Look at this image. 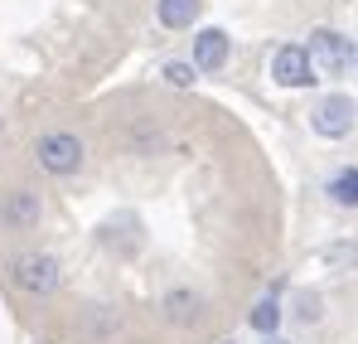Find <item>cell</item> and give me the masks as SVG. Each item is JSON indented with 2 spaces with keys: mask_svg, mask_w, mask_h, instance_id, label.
<instances>
[{
  "mask_svg": "<svg viewBox=\"0 0 358 344\" xmlns=\"http://www.w3.org/2000/svg\"><path fill=\"white\" fill-rule=\"evenodd\" d=\"M34 160H39V170L44 174H78L83 170V160H87V146H83V136H73V131H44L39 141H34Z\"/></svg>",
  "mask_w": 358,
  "mask_h": 344,
  "instance_id": "1",
  "label": "cell"
},
{
  "mask_svg": "<svg viewBox=\"0 0 358 344\" xmlns=\"http://www.w3.org/2000/svg\"><path fill=\"white\" fill-rule=\"evenodd\" d=\"M10 282L24 296H54L63 282V267H59V257H49V252H24V257L10 262Z\"/></svg>",
  "mask_w": 358,
  "mask_h": 344,
  "instance_id": "2",
  "label": "cell"
},
{
  "mask_svg": "<svg viewBox=\"0 0 358 344\" xmlns=\"http://www.w3.org/2000/svg\"><path fill=\"white\" fill-rule=\"evenodd\" d=\"M354 126H358V102L349 92H329L310 107V131L324 136V141H344Z\"/></svg>",
  "mask_w": 358,
  "mask_h": 344,
  "instance_id": "3",
  "label": "cell"
},
{
  "mask_svg": "<svg viewBox=\"0 0 358 344\" xmlns=\"http://www.w3.org/2000/svg\"><path fill=\"white\" fill-rule=\"evenodd\" d=\"M305 49H310V58H315L320 78H344L349 63H354V44H349L339 29H315Z\"/></svg>",
  "mask_w": 358,
  "mask_h": 344,
  "instance_id": "4",
  "label": "cell"
},
{
  "mask_svg": "<svg viewBox=\"0 0 358 344\" xmlns=\"http://www.w3.org/2000/svg\"><path fill=\"white\" fill-rule=\"evenodd\" d=\"M271 83H281V88H310V83H320V68H315L310 49L305 44H281L271 54Z\"/></svg>",
  "mask_w": 358,
  "mask_h": 344,
  "instance_id": "5",
  "label": "cell"
},
{
  "mask_svg": "<svg viewBox=\"0 0 358 344\" xmlns=\"http://www.w3.org/2000/svg\"><path fill=\"white\" fill-rule=\"evenodd\" d=\"M39 219H44V194L39 189H10L5 199H0V223L5 228H15V233H24V228H39Z\"/></svg>",
  "mask_w": 358,
  "mask_h": 344,
  "instance_id": "6",
  "label": "cell"
},
{
  "mask_svg": "<svg viewBox=\"0 0 358 344\" xmlns=\"http://www.w3.org/2000/svg\"><path fill=\"white\" fill-rule=\"evenodd\" d=\"M228 54H233V39L223 29H199L194 34V68L199 73H218L228 63Z\"/></svg>",
  "mask_w": 358,
  "mask_h": 344,
  "instance_id": "7",
  "label": "cell"
},
{
  "mask_svg": "<svg viewBox=\"0 0 358 344\" xmlns=\"http://www.w3.org/2000/svg\"><path fill=\"white\" fill-rule=\"evenodd\" d=\"M160 310H165V320H170V325H194V320L203 315V296H199V291H189V287H175V291H165Z\"/></svg>",
  "mask_w": 358,
  "mask_h": 344,
  "instance_id": "8",
  "label": "cell"
},
{
  "mask_svg": "<svg viewBox=\"0 0 358 344\" xmlns=\"http://www.w3.org/2000/svg\"><path fill=\"white\" fill-rule=\"evenodd\" d=\"M199 10H203V0H155V20L165 29H189L199 20Z\"/></svg>",
  "mask_w": 358,
  "mask_h": 344,
  "instance_id": "9",
  "label": "cell"
},
{
  "mask_svg": "<svg viewBox=\"0 0 358 344\" xmlns=\"http://www.w3.org/2000/svg\"><path fill=\"white\" fill-rule=\"evenodd\" d=\"M247 325H252L257 335H276V325H281V301H276V296H262V301L247 310Z\"/></svg>",
  "mask_w": 358,
  "mask_h": 344,
  "instance_id": "10",
  "label": "cell"
},
{
  "mask_svg": "<svg viewBox=\"0 0 358 344\" xmlns=\"http://www.w3.org/2000/svg\"><path fill=\"white\" fill-rule=\"evenodd\" d=\"M329 199H334L339 209H358V170H354V165L329 179Z\"/></svg>",
  "mask_w": 358,
  "mask_h": 344,
  "instance_id": "11",
  "label": "cell"
},
{
  "mask_svg": "<svg viewBox=\"0 0 358 344\" xmlns=\"http://www.w3.org/2000/svg\"><path fill=\"white\" fill-rule=\"evenodd\" d=\"M324 262H329V272H358V242H334V247H324Z\"/></svg>",
  "mask_w": 358,
  "mask_h": 344,
  "instance_id": "12",
  "label": "cell"
},
{
  "mask_svg": "<svg viewBox=\"0 0 358 344\" xmlns=\"http://www.w3.org/2000/svg\"><path fill=\"white\" fill-rule=\"evenodd\" d=\"M160 78H165L170 88H194V83H199V68L184 63V58H170V63L160 68Z\"/></svg>",
  "mask_w": 358,
  "mask_h": 344,
  "instance_id": "13",
  "label": "cell"
},
{
  "mask_svg": "<svg viewBox=\"0 0 358 344\" xmlns=\"http://www.w3.org/2000/svg\"><path fill=\"white\" fill-rule=\"evenodd\" d=\"M320 315H324V301L315 291H296V320L300 325H320Z\"/></svg>",
  "mask_w": 358,
  "mask_h": 344,
  "instance_id": "14",
  "label": "cell"
},
{
  "mask_svg": "<svg viewBox=\"0 0 358 344\" xmlns=\"http://www.w3.org/2000/svg\"><path fill=\"white\" fill-rule=\"evenodd\" d=\"M266 344H291V340H276V335H266Z\"/></svg>",
  "mask_w": 358,
  "mask_h": 344,
  "instance_id": "15",
  "label": "cell"
},
{
  "mask_svg": "<svg viewBox=\"0 0 358 344\" xmlns=\"http://www.w3.org/2000/svg\"><path fill=\"white\" fill-rule=\"evenodd\" d=\"M228 344H238V340H228Z\"/></svg>",
  "mask_w": 358,
  "mask_h": 344,
  "instance_id": "16",
  "label": "cell"
}]
</instances>
